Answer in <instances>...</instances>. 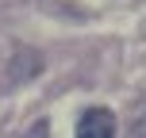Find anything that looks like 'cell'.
Listing matches in <instances>:
<instances>
[{
	"label": "cell",
	"instance_id": "6da1fadb",
	"mask_svg": "<svg viewBox=\"0 0 146 138\" xmlns=\"http://www.w3.org/2000/svg\"><path fill=\"white\" fill-rule=\"evenodd\" d=\"M77 138H115V115L108 108H88L77 119Z\"/></svg>",
	"mask_w": 146,
	"mask_h": 138
},
{
	"label": "cell",
	"instance_id": "7a4b0ae2",
	"mask_svg": "<svg viewBox=\"0 0 146 138\" xmlns=\"http://www.w3.org/2000/svg\"><path fill=\"white\" fill-rule=\"evenodd\" d=\"M135 138H146V104L139 108V119H135Z\"/></svg>",
	"mask_w": 146,
	"mask_h": 138
},
{
	"label": "cell",
	"instance_id": "3957f363",
	"mask_svg": "<svg viewBox=\"0 0 146 138\" xmlns=\"http://www.w3.org/2000/svg\"><path fill=\"white\" fill-rule=\"evenodd\" d=\"M46 131H50V123H46V119H38V123H35V131H31L27 138H46Z\"/></svg>",
	"mask_w": 146,
	"mask_h": 138
}]
</instances>
